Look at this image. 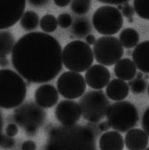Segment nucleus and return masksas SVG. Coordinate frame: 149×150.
Masks as SVG:
<instances>
[{"label":"nucleus","instance_id":"nucleus-32","mask_svg":"<svg viewBox=\"0 0 149 150\" xmlns=\"http://www.w3.org/2000/svg\"><path fill=\"white\" fill-rule=\"evenodd\" d=\"M5 132L7 136L11 137H14L18 132V127L14 123H10L6 126L5 128Z\"/></svg>","mask_w":149,"mask_h":150},{"label":"nucleus","instance_id":"nucleus-23","mask_svg":"<svg viewBox=\"0 0 149 150\" xmlns=\"http://www.w3.org/2000/svg\"><path fill=\"white\" fill-rule=\"evenodd\" d=\"M39 23L38 15L32 11H28L24 13L20 19V25L26 31H31L36 29Z\"/></svg>","mask_w":149,"mask_h":150},{"label":"nucleus","instance_id":"nucleus-40","mask_svg":"<svg viewBox=\"0 0 149 150\" xmlns=\"http://www.w3.org/2000/svg\"><path fill=\"white\" fill-rule=\"evenodd\" d=\"M118 6V7L116 8L119 11L120 10H122V9H123V5H117Z\"/></svg>","mask_w":149,"mask_h":150},{"label":"nucleus","instance_id":"nucleus-42","mask_svg":"<svg viewBox=\"0 0 149 150\" xmlns=\"http://www.w3.org/2000/svg\"><path fill=\"white\" fill-rule=\"evenodd\" d=\"M148 94H149V86H148Z\"/></svg>","mask_w":149,"mask_h":150},{"label":"nucleus","instance_id":"nucleus-3","mask_svg":"<svg viewBox=\"0 0 149 150\" xmlns=\"http://www.w3.org/2000/svg\"><path fill=\"white\" fill-rule=\"evenodd\" d=\"M26 94L27 85L20 75L11 70H0V108L9 109L20 106Z\"/></svg>","mask_w":149,"mask_h":150},{"label":"nucleus","instance_id":"nucleus-22","mask_svg":"<svg viewBox=\"0 0 149 150\" xmlns=\"http://www.w3.org/2000/svg\"><path fill=\"white\" fill-rule=\"evenodd\" d=\"M91 30L89 21L84 17L77 18L73 23L72 27V32L79 38L87 36Z\"/></svg>","mask_w":149,"mask_h":150},{"label":"nucleus","instance_id":"nucleus-18","mask_svg":"<svg viewBox=\"0 0 149 150\" xmlns=\"http://www.w3.org/2000/svg\"><path fill=\"white\" fill-rule=\"evenodd\" d=\"M129 94V86L125 81L120 79H114L107 85L106 94L113 101H121L125 99Z\"/></svg>","mask_w":149,"mask_h":150},{"label":"nucleus","instance_id":"nucleus-33","mask_svg":"<svg viewBox=\"0 0 149 150\" xmlns=\"http://www.w3.org/2000/svg\"><path fill=\"white\" fill-rule=\"evenodd\" d=\"M21 150H36V144L32 140H26L24 142L21 146Z\"/></svg>","mask_w":149,"mask_h":150},{"label":"nucleus","instance_id":"nucleus-34","mask_svg":"<svg viewBox=\"0 0 149 150\" xmlns=\"http://www.w3.org/2000/svg\"><path fill=\"white\" fill-rule=\"evenodd\" d=\"M111 128L109 123L108 122V121H102L98 125V129L101 132H104L108 131L110 128Z\"/></svg>","mask_w":149,"mask_h":150},{"label":"nucleus","instance_id":"nucleus-2","mask_svg":"<svg viewBox=\"0 0 149 150\" xmlns=\"http://www.w3.org/2000/svg\"><path fill=\"white\" fill-rule=\"evenodd\" d=\"M45 150H97L96 132L89 127L75 124L54 128Z\"/></svg>","mask_w":149,"mask_h":150},{"label":"nucleus","instance_id":"nucleus-39","mask_svg":"<svg viewBox=\"0 0 149 150\" xmlns=\"http://www.w3.org/2000/svg\"><path fill=\"white\" fill-rule=\"evenodd\" d=\"M85 41L88 45H94L96 42V38L93 35H88L85 38Z\"/></svg>","mask_w":149,"mask_h":150},{"label":"nucleus","instance_id":"nucleus-1","mask_svg":"<svg viewBox=\"0 0 149 150\" xmlns=\"http://www.w3.org/2000/svg\"><path fill=\"white\" fill-rule=\"evenodd\" d=\"M12 63L18 74L29 82H50L62 69L61 45L55 38L47 33L30 32L15 43Z\"/></svg>","mask_w":149,"mask_h":150},{"label":"nucleus","instance_id":"nucleus-8","mask_svg":"<svg viewBox=\"0 0 149 150\" xmlns=\"http://www.w3.org/2000/svg\"><path fill=\"white\" fill-rule=\"evenodd\" d=\"M93 51L96 62L104 66L115 64L124 54L123 47L119 40L112 36L99 38L93 45Z\"/></svg>","mask_w":149,"mask_h":150},{"label":"nucleus","instance_id":"nucleus-38","mask_svg":"<svg viewBox=\"0 0 149 150\" xmlns=\"http://www.w3.org/2000/svg\"><path fill=\"white\" fill-rule=\"evenodd\" d=\"M9 64V61L6 56H0V67H6Z\"/></svg>","mask_w":149,"mask_h":150},{"label":"nucleus","instance_id":"nucleus-14","mask_svg":"<svg viewBox=\"0 0 149 150\" xmlns=\"http://www.w3.org/2000/svg\"><path fill=\"white\" fill-rule=\"evenodd\" d=\"M35 100L38 105L42 108H52L58 101V91L51 85H42L35 90Z\"/></svg>","mask_w":149,"mask_h":150},{"label":"nucleus","instance_id":"nucleus-17","mask_svg":"<svg viewBox=\"0 0 149 150\" xmlns=\"http://www.w3.org/2000/svg\"><path fill=\"white\" fill-rule=\"evenodd\" d=\"M100 150H123L124 140L122 135L116 131H107L99 139Z\"/></svg>","mask_w":149,"mask_h":150},{"label":"nucleus","instance_id":"nucleus-41","mask_svg":"<svg viewBox=\"0 0 149 150\" xmlns=\"http://www.w3.org/2000/svg\"><path fill=\"white\" fill-rule=\"evenodd\" d=\"M1 128H2V118H1V116L0 114V133H1ZM1 136V135H0Z\"/></svg>","mask_w":149,"mask_h":150},{"label":"nucleus","instance_id":"nucleus-29","mask_svg":"<svg viewBox=\"0 0 149 150\" xmlns=\"http://www.w3.org/2000/svg\"><path fill=\"white\" fill-rule=\"evenodd\" d=\"M122 15L128 19L130 23L133 22V16L134 15L135 10L134 8L130 5L129 1H127L123 5V8L121 10Z\"/></svg>","mask_w":149,"mask_h":150},{"label":"nucleus","instance_id":"nucleus-4","mask_svg":"<svg viewBox=\"0 0 149 150\" xmlns=\"http://www.w3.org/2000/svg\"><path fill=\"white\" fill-rule=\"evenodd\" d=\"M93 61V50L89 45L83 41H72L62 51L63 64L71 71L84 72L91 67Z\"/></svg>","mask_w":149,"mask_h":150},{"label":"nucleus","instance_id":"nucleus-10","mask_svg":"<svg viewBox=\"0 0 149 150\" xmlns=\"http://www.w3.org/2000/svg\"><path fill=\"white\" fill-rule=\"evenodd\" d=\"M57 86L60 94L69 100L81 97L87 88L86 81L83 75L71 71H66L60 75Z\"/></svg>","mask_w":149,"mask_h":150},{"label":"nucleus","instance_id":"nucleus-30","mask_svg":"<svg viewBox=\"0 0 149 150\" xmlns=\"http://www.w3.org/2000/svg\"><path fill=\"white\" fill-rule=\"evenodd\" d=\"M15 144V140L7 135H1L0 147L4 149H10Z\"/></svg>","mask_w":149,"mask_h":150},{"label":"nucleus","instance_id":"nucleus-6","mask_svg":"<svg viewBox=\"0 0 149 150\" xmlns=\"http://www.w3.org/2000/svg\"><path fill=\"white\" fill-rule=\"evenodd\" d=\"M79 105L84 119L96 123L106 115L110 103L103 90H90L82 96Z\"/></svg>","mask_w":149,"mask_h":150},{"label":"nucleus","instance_id":"nucleus-15","mask_svg":"<svg viewBox=\"0 0 149 150\" xmlns=\"http://www.w3.org/2000/svg\"><path fill=\"white\" fill-rule=\"evenodd\" d=\"M124 144L128 150H145L149 144V137L144 131L133 128L125 136Z\"/></svg>","mask_w":149,"mask_h":150},{"label":"nucleus","instance_id":"nucleus-21","mask_svg":"<svg viewBox=\"0 0 149 150\" xmlns=\"http://www.w3.org/2000/svg\"><path fill=\"white\" fill-rule=\"evenodd\" d=\"M15 45V38L12 33L0 30V56H7L12 53Z\"/></svg>","mask_w":149,"mask_h":150},{"label":"nucleus","instance_id":"nucleus-43","mask_svg":"<svg viewBox=\"0 0 149 150\" xmlns=\"http://www.w3.org/2000/svg\"><path fill=\"white\" fill-rule=\"evenodd\" d=\"M145 150H149V147H148V148H146Z\"/></svg>","mask_w":149,"mask_h":150},{"label":"nucleus","instance_id":"nucleus-36","mask_svg":"<svg viewBox=\"0 0 149 150\" xmlns=\"http://www.w3.org/2000/svg\"><path fill=\"white\" fill-rule=\"evenodd\" d=\"M127 1L124 0H109V1H99V2L104 3L106 4H111V5H124Z\"/></svg>","mask_w":149,"mask_h":150},{"label":"nucleus","instance_id":"nucleus-9","mask_svg":"<svg viewBox=\"0 0 149 150\" xmlns=\"http://www.w3.org/2000/svg\"><path fill=\"white\" fill-rule=\"evenodd\" d=\"M14 119L28 134L33 135L43 124L45 112L39 105L26 103L15 110Z\"/></svg>","mask_w":149,"mask_h":150},{"label":"nucleus","instance_id":"nucleus-11","mask_svg":"<svg viewBox=\"0 0 149 150\" xmlns=\"http://www.w3.org/2000/svg\"><path fill=\"white\" fill-rule=\"evenodd\" d=\"M26 6L23 0L0 1V30L9 28L21 18Z\"/></svg>","mask_w":149,"mask_h":150},{"label":"nucleus","instance_id":"nucleus-28","mask_svg":"<svg viewBox=\"0 0 149 150\" xmlns=\"http://www.w3.org/2000/svg\"><path fill=\"white\" fill-rule=\"evenodd\" d=\"M58 25L62 28H67L71 26L73 23L72 16L69 13H63L60 14L57 18Z\"/></svg>","mask_w":149,"mask_h":150},{"label":"nucleus","instance_id":"nucleus-19","mask_svg":"<svg viewBox=\"0 0 149 150\" xmlns=\"http://www.w3.org/2000/svg\"><path fill=\"white\" fill-rule=\"evenodd\" d=\"M116 77L123 81H131L136 74V67L130 58H123L118 61L114 66Z\"/></svg>","mask_w":149,"mask_h":150},{"label":"nucleus","instance_id":"nucleus-13","mask_svg":"<svg viewBox=\"0 0 149 150\" xmlns=\"http://www.w3.org/2000/svg\"><path fill=\"white\" fill-rule=\"evenodd\" d=\"M85 78L86 83L90 88L95 90H100L109 83L111 73L104 66L94 64L87 70Z\"/></svg>","mask_w":149,"mask_h":150},{"label":"nucleus","instance_id":"nucleus-5","mask_svg":"<svg viewBox=\"0 0 149 150\" xmlns=\"http://www.w3.org/2000/svg\"><path fill=\"white\" fill-rule=\"evenodd\" d=\"M106 116L111 128L121 133L133 129L139 120L136 108L126 101H118L110 105Z\"/></svg>","mask_w":149,"mask_h":150},{"label":"nucleus","instance_id":"nucleus-27","mask_svg":"<svg viewBox=\"0 0 149 150\" xmlns=\"http://www.w3.org/2000/svg\"><path fill=\"white\" fill-rule=\"evenodd\" d=\"M131 91L135 94H139L144 93L146 89L147 82L143 78H136L130 81L128 84Z\"/></svg>","mask_w":149,"mask_h":150},{"label":"nucleus","instance_id":"nucleus-37","mask_svg":"<svg viewBox=\"0 0 149 150\" xmlns=\"http://www.w3.org/2000/svg\"><path fill=\"white\" fill-rule=\"evenodd\" d=\"M55 5L60 8H63L67 6L71 2V1L67 0H57L54 1Z\"/></svg>","mask_w":149,"mask_h":150},{"label":"nucleus","instance_id":"nucleus-26","mask_svg":"<svg viewBox=\"0 0 149 150\" xmlns=\"http://www.w3.org/2000/svg\"><path fill=\"white\" fill-rule=\"evenodd\" d=\"M134 9L140 17L149 20V1H134Z\"/></svg>","mask_w":149,"mask_h":150},{"label":"nucleus","instance_id":"nucleus-7","mask_svg":"<svg viewBox=\"0 0 149 150\" xmlns=\"http://www.w3.org/2000/svg\"><path fill=\"white\" fill-rule=\"evenodd\" d=\"M92 23L95 30L100 34L111 36L121 30L123 25V18L116 8L103 5L94 12Z\"/></svg>","mask_w":149,"mask_h":150},{"label":"nucleus","instance_id":"nucleus-16","mask_svg":"<svg viewBox=\"0 0 149 150\" xmlns=\"http://www.w3.org/2000/svg\"><path fill=\"white\" fill-rule=\"evenodd\" d=\"M132 57L136 67L144 73H149V40L144 41L136 45Z\"/></svg>","mask_w":149,"mask_h":150},{"label":"nucleus","instance_id":"nucleus-25","mask_svg":"<svg viewBox=\"0 0 149 150\" xmlns=\"http://www.w3.org/2000/svg\"><path fill=\"white\" fill-rule=\"evenodd\" d=\"M91 1L88 0H75L72 1L71 10L77 15H83L87 13L90 9Z\"/></svg>","mask_w":149,"mask_h":150},{"label":"nucleus","instance_id":"nucleus-12","mask_svg":"<svg viewBox=\"0 0 149 150\" xmlns=\"http://www.w3.org/2000/svg\"><path fill=\"white\" fill-rule=\"evenodd\" d=\"M55 115L63 126L74 125L81 117V108L79 104L74 101L63 100L56 106Z\"/></svg>","mask_w":149,"mask_h":150},{"label":"nucleus","instance_id":"nucleus-35","mask_svg":"<svg viewBox=\"0 0 149 150\" xmlns=\"http://www.w3.org/2000/svg\"><path fill=\"white\" fill-rule=\"evenodd\" d=\"M48 1L43 0H37V1H29L28 2L30 5L35 7H42L47 4Z\"/></svg>","mask_w":149,"mask_h":150},{"label":"nucleus","instance_id":"nucleus-24","mask_svg":"<svg viewBox=\"0 0 149 150\" xmlns=\"http://www.w3.org/2000/svg\"><path fill=\"white\" fill-rule=\"evenodd\" d=\"M40 27L45 33H52L57 28V18L50 14L43 16L40 21Z\"/></svg>","mask_w":149,"mask_h":150},{"label":"nucleus","instance_id":"nucleus-20","mask_svg":"<svg viewBox=\"0 0 149 150\" xmlns=\"http://www.w3.org/2000/svg\"><path fill=\"white\" fill-rule=\"evenodd\" d=\"M139 35L136 30L127 28L122 30L119 35V41L122 46L126 48H131L138 45Z\"/></svg>","mask_w":149,"mask_h":150},{"label":"nucleus","instance_id":"nucleus-31","mask_svg":"<svg viewBox=\"0 0 149 150\" xmlns=\"http://www.w3.org/2000/svg\"><path fill=\"white\" fill-rule=\"evenodd\" d=\"M142 127L145 132L149 137V107L143 113L142 120Z\"/></svg>","mask_w":149,"mask_h":150}]
</instances>
